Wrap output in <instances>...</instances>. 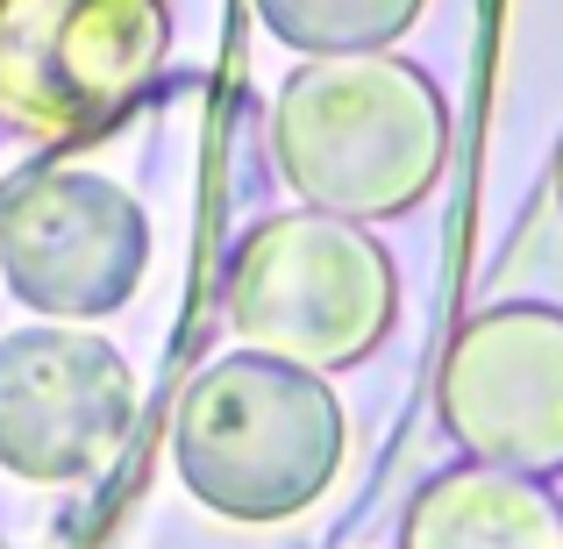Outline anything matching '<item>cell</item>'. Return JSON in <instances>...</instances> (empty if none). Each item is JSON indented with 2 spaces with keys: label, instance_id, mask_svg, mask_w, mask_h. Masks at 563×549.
I'll use <instances>...</instances> for the list:
<instances>
[{
  "label": "cell",
  "instance_id": "obj_1",
  "mask_svg": "<svg viewBox=\"0 0 563 549\" xmlns=\"http://www.w3.org/2000/svg\"><path fill=\"white\" fill-rule=\"evenodd\" d=\"M272 151L286 186L314 215L393 221L428 200L450 157V114L442 94L385 51L307 57L278 86Z\"/></svg>",
  "mask_w": 563,
  "mask_h": 549
},
{
  "label": "cell",
  "instance_id": "obj_2",
  "mask_svg": "<svg viewBox=\"0 0 563 549\" xmlns=\"http://www.w3.org/2000/svg\"><path fill=\"white\" fill-rule=\"evenodd\" d=\"M172 464L221 521H286L329 493L343 464V407L321 371L235 350L186 385Z\"/></svg>",
  "mask_w": 563,
  "mask_h": 549
},
{
  "label": "cell",
  "instance_id": "obj_3",
  "mask_svg": "<svg viewBox=\"0 0 563 549\" xmlns=\"http://www.w3.org/2000/svg\"><path fill=\"white\" fill-rule=\"evenodd\" d=\"M393 257L343 215H278L243 235L229 264V321L257 358L300 371H343L393 329Z\"/></svg>",
  "mask_w": 563,
  "mask_h": 549
},
{
  "label": "cell",
  "instance_id": "obj_4",
  "mask_svg": "<svg viewBox=\"0 0 563 549\" xmlns=\"http://www.w3.org/2000/svg\"><path fill=\"white\" fill-rule=\"evenodd\" d=\"M442 428L471 464L521 479L563 471V315L536 300L485 307L442 358Z\"/></svg>",
  "mask_w": 563,
  "mask_h": 549
},
{
  "label": "cell",
  "instance_id": "obj_5",
  "mask_svg": "<svg viewBox=\"0 0 563 549\" xmlns=\"http://www.w3.org/2000/svg\"><path fill=\"white\" fill-rule=\"evenodd\" d=\"M143 215L93 172H36L0 200V272L51 321H93L143 278Z\"/></svg>",
  "mask_w": 563,
  "mask_h": 549
},
{
  "label": "cell",
  "instance_id": "obj_6",
  "mask_svg": "<svg viewBox=\"0 0 563 549\" xmlns=\"http://www.w3.org/2000/svg\"><path fill=\"white\" fill-rule=\"evenodd\" d=\"M136 428V378L100 336L29 329L0 343V464L65 485L114 464Z\"/></svg>",
  "mask_w": 563,
  "mask_h": 549
},
{
  "label": "cell",
  "instance_id": "obj_7",
  "mask_svg": "<svg viewBox=\"0 0 563 549\" xmlns=\"http://www.w3.org/2000/svg\"><path fill=\"white\" fill-rule=\"evenodd\" d=\"M399 549H563V507L550 479L464 457L413 493Z\"/></svg>",
  "mask_w": 563,
  "mask_h": 549
},
{
  "label": "cell",
  "instance_id": "obj_8",
  "mask_svg": "<svg viewBox=\"0 0 563 549\" xmlns=\"http://www.w3.org/2000/svg\"><path fill=\"white\" fill-rule=\"evenodd\" d=\"M257 14L292 51L343 57V51H385L393 36H407L421 0H257Z\"/></svg>",
  "mask_w": 563,
  "mask_h": 549
},
{
  "label": "cell",
  "instance_id": "obj_9",
  "mask_svg": "<svg viewBox=\"0 0 563 549\" xmlns=\"http://www.w3.org/2000/svg\"><path fill=\"white\" fill-rule=\"evenodd\" d=\"M556 200H563V157H556Z\"/></svg>",
  "mask_w": 563,
  "mask_h": 549
}]
</instances>
